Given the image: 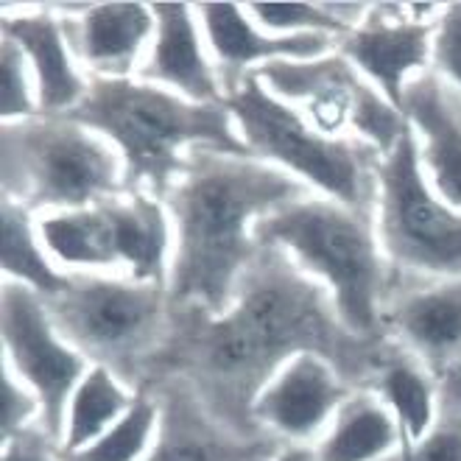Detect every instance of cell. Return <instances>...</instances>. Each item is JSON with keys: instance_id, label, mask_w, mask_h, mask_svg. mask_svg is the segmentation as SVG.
Listing matches in <instances>:
<instances>
[{"instance_id": "obj_17", "label": "cell", "mask_w": 461, "mask_h": 461, "mask_svg": "<svg viewBox=\"0 0 461 461\" xmlns=\"http://www.w3.org/2000/svg\"><path fill=\"white\" fill-rule=\"evenodd\" d=\"M113 277L166 285L174 260V227L162 199L143 191H123L101 202Z\"/></svg>"}, {"instance_id": "obj_33", "label": "cell", "mask_w": 461, "mask_h": 461, "mask_svg": "<svg viewBox=\"0 0 461 461\" xmlns=\"http://www.w3.org/2000/svg\"><path fill=\"white\" fill-rule=\"evenodd\" d=\"M447 377H450V381H453V384L458 386V392H461V364H458L456 369H450V372H447Z\"/></svg>"}, {"instance_id": "obj_4", "label": "cell", "mask_w": 461, "mask_h": 461, "mask_svg": "<svg viewBox=\"0 0 461 461\" xmlns=\"http://www.w3.org/2000/svg\"><path fill=\"white\" fill-rule=\"evenodd\" d=\"M255 240L288 258L324 291L349 336L369 344L389 341L384 319L394 275L372 215L308 194L266 215L255 227Z\"/></svg>"}, {"instance_id": "obj_24", "label": "cell", "mask_w": 461, "mask_h": 461, "mask_svg": "<svg viewBox=\"0 0 461 461\" xmlns=\"http://www.w3.org/2000/svg\"><path fill=\"white\" fill-rule=\"evenodd\" d=\"M0 240H4V280L32 288L42 300H53L65 291L70 275L57 266L40 238L37 215L4 196L0 207Z\"/></svg>"}, {"instance_id": "obj_13", "label": "cell", "mask_w": 461, "mask_h": 461, "mask_svg": "<svg viewBox=\"0 0 461 461\" xmlns=\"http://www.w3.org/2000/svg\"><path fill=\"white\" fill-rule=\"evenodd\" d=\"M386 339L445 377L461 364V277H394L386 305Z\"/></svg>"}, {"instance_id": "obj_10", "label": "cell", "mask_w": 461, "mask_h": 461, "mask_svg": "<svg viewBox=\"0 0 461 461\" xmlns=\"http://www.w3.org/2000/svg\"><path fill=\"white\" fill-rule=\"evenodd\" d=\"M439 14L442 4H369L366 17L336 50L402 110L405 90L430 73L433 23Z\"/></svg>"}, {"instance_id": "obj_26", "label": "cell", "mask_w": 461, "mask_h": 461, "mask_svg": "<svg viewBox=\"0 0 461 461\" xmlns=\"http://www.w3.org/2000/svg\"><path fill=\"white\" fill-rule=\"evenodd\" d=\"M159 397L138 394L129 414L85 450L62 456V461H146L159 433Z\"/></svg>"}, {"instance_id": "obj_19", "label": "cell", "mask_w": 461, "mask_h": 461, "mask_svg": "<svg viewBox=\"0 0 461 461\" xmlns=\"http://www.w3.org/2000/svg\"><path fill=\"white\" fill-rule=\"evenodd\" d=\"M308 123L330 138H352V110L364 78L339 50L308 62H277L255 73Z\"/></svg>"}, {"instance_id": "obj_8", "label": "cell", "mask_w": 461, "mask_h": 461, "mask_svg": "<svg viewBox=\"0 0 461 461\" xmlns=\"http://www.w3.org/2000/svg\"><path fill=\"white\" fill-rule=\"evenodd\" d=\"M45 303L53 324L81 356L121 375L166 333L171 291L129 277L70 275L65 291Z\"/></svg>"}, {"instance_id": "obj_7", "label": "cell", "mask_w": 461, "mask_h": 461, "mask_svg": "<svg viewBox=\"0 0 461 461\" xmlns=\"http://www.w3.org/2000/svg\"><path fill=\"white\" fill-rule=\"evenodd\" d=\"M375 230L394 277H461V210L425 179L411 126L377 166Z\"/></svg>"}, {"instance_id": "obj_20", "label": "cell", "mask_w": 461, "mask_h": 461, "mask_svg": "<svg viewBox=\"0 0 461 461\" xmlns=\"http://www.w3.org/2000/svg\"><path fill=\"white\" fill-rule=\"evenodd\" d=\"M402 113L414 131L425 179L447 204L461 210V115L437 76L428 73L405 90Z\"/></svg>"}, {"instance_id": "obj_25", "label": "cell", "mask_w": 461, "mask_h": 461, "mask_svg": "<svg viewBox=\"0 0 461 461\" xmlns=\"http://www.w3.org/2000/svg\"><path fill=\"white\" fill-rule=\"evenodd\" d=\"M268 34L328 37L341 42L366 17L369 4H243Z\"/></svg>"}, {"instance_id": "obj_27", "label": "cell", "mask_w": 461, "mask_h": 461, "mask_svg": "<svg viewBox=\"0 0 461 461\" xmlns=\"http://www.w3.org/2000/svg\"><path fill=\"white\" fill-rule=\"evenodd\" d=\"M389 461H461V392L447 375L442 377V411L437 425Z\"/></svg>"}, {"instance_id": "obj_11", "label": "cell", "mask_w": 461, "mask_h": 461, "mask_svg": "<svg viewBox=\"0 0 461 461\" xmlns=\"http://www.w3.org/2000/svg\"><path fill=\"white\" fill-rule=\"evenodd\" d=\"M352 389L321 352H296L263 384L252 402V420L271 439L313 445L344 405Z\"/></svg>"}, {"instance_id": "obj_12", "label": "cell", "mask_w": 461, "mask_h": 461, "mask_svg": "<svg viewBox=\"0 0 461 461\" xmlns=\"http://www.w3.org/2000/svg\"><path fill=\"white\" fill-rule=\"evenodd\" d=\"M62 17L70 50L90 78H134L154 40L151 4H70L53 6Z\"/></svg>"}, {"instance_id": "obj_28", "label": "cell", "mask_w": 461, "mask_h": 461, "mask_svg": "<svg viewBox=\"0 0 461 461\" xmlns=\"http://www.w3.org/2000/svg\"><path fill=\"white\" fill-rule=\"evenodd\" d=\"M0 113H4V123L42 115L32 65L25 62L23 50L6 37H0Z\"/></svg>"}, {"instance_id": "obj_5", "label": "cell", "mask_w": 461, "mask_h": 461, "mask_svg": "<svg viewBox=\"0 0 461 461\" xmlns=\"http://www.w3.org/2000/svg\"><path fill=\"white\" fill-rule=\"evenodd\" d=\"M249 157L263 159L305 185L313 196L333 199L375 219L377 157L356 138H330L249 76L227 98Z\"/></svg>"}, {"instance_id": "obj_2", "label": "cell", "mask_w": 461, "mask_h": 461, "mask_svg": "<svg viewBox=\"0 0 461 461\" xmlns=\"http://www.w3.org/2000/svg\"><path fill=\"white\" fill-rule=\"evenodd\" d=\"M260 252L232 305L221 316H207L199 336L202 372L215 389L238 397L249 417L258 392L280 364L296 352L328 356L330 333L349 336L316 283L280 252Z\"/></svg>"}, {"instance_id": "obj_9", "label": "cell", "mask_w": 461, "mask_h": 461, "mask_svg": "<svg viewBox=\"0 0 461 461\" xmlns=\"http://www.w3.org/2000/svg\"><path fill=\"white\" fill-rule=\"evenodd\" d=\"M0 330L4 364L37 394L42 430L59 445L70 394L93 361L59 333L40 294L9 280L0 291Z\"/></svg>"}, {"instance_id": "obj_15", "label": "cell", "mask_w": 461, "mask_h": 461, "mask_svg": "<svg viewBox=\"0 0 461 461\" xmlns=\"http://www.w3.org/2000/svg\"><path fill=\"white\" fill-rule=\"evenodd\" d=\"M157 29L138 76L146 85L196 104H224V85L202 32L196 6L151 4Z\"/></svg>"}, {"instance_id": "obj_21", "label": "cell", "mask_w": 461, "mask_h": 461, "mask_svg": "<svg viewBox=\"0 0 461 461\" xmlns=\"http://www.w3.org/2000/svg\"><path fill=\"white\" fill-rule=\"evenodd\" d=\"M400 425L402 442L414 445L437 425L442 411V377L433 375L420 358L389 341L381 361L372 369V386ZM402 445V447H405Z\"/></svg>"}, {"instance_id": "obj_6", "label": "cell", "mask_w": 461, "mask_h": 461, "mask_svg": "<svg viewBox=\"0 0 461 461\" xmlns=\"http://www.w3.org/2000/svg\"><path fill=\"white\" fill-rule=\"evenodd\" d=\"M0 146L4 196L34 215L90 207L126 191L118 151L68 115L4 123Z\"/></svg>"}, {"instance_id": "obj_14", "label": "cell", "mask_w": 461, "mask_h": 461, "mask_svg": "<svg viewBox=\"0 0 461 461\" xmlns=\"http://www.w3.org/2000/svg\"><path fill=\"white\" fill-rule=\"evenodd\" d=\"M196 14L210 57L221 76L224 98L268 65L308 62L328 57L339 48V42L328 37L268 34L249 17L247 6L240 4H196Z\"/></svg>"}, {"instance_id": "obj_32", "label": "cell", "mask_w": 461, "mask_h": 461, "mask_svg": "<svg viewBox=\"0 0 461 461\" xmlns=\"http://www.w3.org/2000/svg\"><path fill=\"white\" fill-rule=\"evenodd\" d=\"M271 461H316L308 445H283Z\"/></svg>"}, {"instance_id": "obj_31", "label": "cell", "mask_w": 461, "mask_h": 461, "mask_svg": "<svg viewBox=\"0 0 461 461\" xmlns=\"http://www.w3.org/2000/svg\"><path fill=\"white\" fill-rule=\"evenodd\" d=\"M4 461H62V453L45 430H29L4 442Z\"/></svg>"}, {"instance_id": "obj_29", "label": "cell", "mask_w": 461, "mask_h": 461, "mask_svg": "<svg viewBox=\"0 0 461 461\" xmlns=\"http://www.w3.org/2000/svg\"><path fill=\"white\" fill-rule=\"evenodd\" d=\"M430 73L437 76L453 110L461 115V4L442 6V14L433 23Z\"/></svg>"}, {"instance_id": "obj_1", "label": "cell", "mask_w": 461, "mask_h": 461, "mask_svg": "<svg viewBox=\"0 0 461 461\" xmlns=\"http://www.w3.org/2000/svg\"><path fill=\"white\" fill-rule=\"evenodd\" d=\"M308 194L305 185L263 159L194 151L162 199L174 227L171 300L204 316H221L260 255L255 227Z\"/></svg>"}, {"instance_id": "obj_23", "label": "cell", "mask_w": 461, "mask_h": 461, "mask_svg": "<svg viewBox=\"0 0 461 461\" xmlns=\"http://www.w3.org/2000/svg\"><path fill=\"white\" fill-rule=\"evenodd\" d=\"M134 400H138V392L129 389L126 377L104 364H93L70 394L62 437L57 445L59 453L70 456L101 439L106 430L129 414Z\"/></svg>"}, {"instance_id": "obj_16", "label": "cell", "mask_w": 461, "mask_h": 461, "mask_svg": "<svg viewBox=\"0 0 461 461\" xmlns=\"http://www.w3.org/2000/svg\"><path fill=\"white\" fill-rule=\"evenodd\" d=\"M0 37L12 40L32 65L40 113L70 115L90 90V76L78 68L62 17L53 6H6L0 20Z\"/></svg>"}, {"instance_id": "obj_22", "label": "cell", "mask_w": 461, "mask_h": 461, "mask_svg": "<svg viewBox=\"0 0 461 461\" xmlns=\"http://www.w3.org/2000/svg\"><path fill=\"white\" fill-rule=\"evenodd\" d=\"M402 433L375 392H352L330 428L311 445L316 461H389L402 450Z\"/></svg>"}, {"instance_id": "obj_3", "label": "cell", "mask_w": 461, "mask_h": 461, "mask_svg": "<svg viewBox=\"0 0 461 461\" xmlns=\"http://www.w3.org/2000/svg\"><path fill=\"white\" fill-rule=\"evenodd\" d=\"M68 118L110 143L126 191L166 199L194 151L249 157L227 104H196L140 78H90V90Z\"/></svg>"}, {"instance_id": "obj_18", "label": "cell", "mask_w": 461, "mask_h": 461, "mask_svg": "<svg viewBox=\"0 0 461 461\" xmlns=\"http://www.w3.org/2000/svg\"><path fill=\"white\" fill-rule=\"evenodd\" d=\"M159 433L146 461H271L283 445L277 439H249L221 425L204 405L199 392L174 386L159 397Z\"/></svg>"}, {"instance_id": "obj_30", "label": "cell", "mask_w": 461, "mask_h": 461, "mask_svg": "<svg viewBox=\"0 0 461 461\" xmlns=\"http://www.w3.org/2000/svg\"><path fill=\"white\" fill-rule=\"evenodd\" d=\"M42 430V409L37 394L4 364L0 377V439L12 442L29 430Z\"/></svg>"}]
</instances>
